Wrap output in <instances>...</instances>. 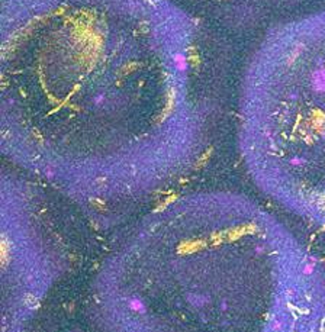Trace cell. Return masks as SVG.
Instances as JSON below:
<instances>
[{"mask_svg":"<svg viewBox=\"0 0 325 332\" xmlns=\"http://www.w3.org/2000/svg\"><path fill=\"white\" fill-rule=\"evenodd\" d=\"M31 186L3 184V329L20 332L61 271V250Z\"/></svg>","mask_w":325,"mask_h":332,"instance_id":"2","label":"cell"},{"mask_svg":"<svg viewBox=\"0 0 325 332\" xmlns=\"http://www.w3.org/2000/svg\"><path fill=\"white\" fill-rule=\"evenodd\" d=\"M89 296L109 332H325V264L266 208L225 190L151 210Z\"/></svg>","mask_w":325,"mask_h":332,"instance_id":"1","label":"cell"},{"mask_svg":"<svg viewBox=\"0 0 325 332\" xmlns=\"http://www.w3.org/2000/svg\"><path fill=\"white\" fill-rule=\"evenodd\" d=\"M176 64L180 70H183V68H184V58H183L182 55H176Z\"/></svg>","mask_w":325,"mask_h":332,"instance_id":"3","label":"cell"}]
</instances>
